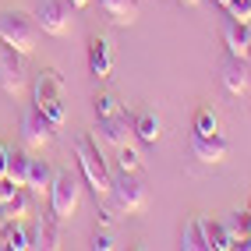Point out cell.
I'll return each instance as SVG.
<instances>
[{"label": "cell", "instance_id": "f1b7e54d", "mask_svg": "<svg viewBox=\"0 0 251 251\" xmlns=\"http://www.w3.org/2000/svg\"><path fill=\"white\" fill-rule=\"evenodd\" d=\"M89 248H96V251H110V248H113V241L106 237V233H96V237H92V244H89Z\"/></svg>", "mask_w": 251, "mask_h": 251}, {"label": "cell", "instance_id": "603a6c76", "mask_svg": "<svg viewBox=\"0 0 251 251\" xmlns=\"http://www.w3.org/2000/svg\"><path fill=\"white\" fill-rule=\"evenodd\" d=\"M184 248H191V251H205V248H209L202 220H191L188 226H184Z\"/></svg>", "mask_w": 251, "mask_h": 251}, {"label": "cell", "instance_id": "1f68e13d", "mask_svg": "<svg viewBox=\"0 0 251 251\" xmlns=\"http://www.w3.org/2000/svg\"><path fill=\"white\" fill-rule=\"evenodd\" d=\"M4 223H7V212H4V202H0V233H4Z\"/></svg>", "mask_w": 251, "mask_h": 251}, {"label": "cell", "instance_id": "7c38bea8", "mask_svg": "<svg viewBox=\"0 0 251 251\" xmlns=\"http://www.w3.org/2000/svg\"><path fill=\"white\" fill-rule=\"evenodd\" d=\"M191 152L202 163H220L226 159V142L220 135H191Z\"/></svg>", "mask_w": 251, "mask_h": 251}, {"label": "cell", "instance_id": "d4e9b609", "mask_svg": "<svg viewBox=\"0 0 251 251\" xmlns=\"http://www.w3.org/2000/svg\"><path fill=\"white\" fill-rule=\"evenodd\" d=\"M117 163H121V170H124V174H135L138 166H142V156H138L131 145H121V149H117Z\"/></svg>", "mask_w": 251, "mask_h": 251}, {"label": "cell", "instance_id": "e575fe53", "mask_svg": "<svg viewBox=\"0 0 251 251\" xmlns=\"http://www.w3.org/2000/svg\"><path fill=\"white\" fill-rule=\"evenodd\" d=\"M180 4H188V7H195V4H198V0H180Z\"/></svg>", "mask_w": 251, "mask_h": 251}, {"label": "cell", "instance_id": "d6a6232c", "mask_svg": "<svg viewBox=\"0 0 251 251\" xmlns=\"http://www.w3.org/2000/svg\"><path fill=\"white\" fill-rule=\"evenodd\" d=\"M68 4H71L75 11H81V7H85V4H89V0H68Z\"/></svg>", "mask_w": 251, "mask_h": 251}, {"label": "cell", "instance_id": "8fae6325", "mask_svg": "<svg viewBox=\"0 0 251 251\" xmlns=\"http://www.w3.org/2000/svg\"><path fill=\"white\" fill-rule=\"evenodd\" d=\"M223 43H226V53L230 57H248L251 53V28H248V22L230 18L223 25Z\"/></svg>", "mask_w": 251, "mask_h": 251}, {"label": "cell", "instance_id": "4fadbf2b", "mask_svg": "<svg viewBox=\"0 0 251 251\" xmlns=\"http://www.w3.org/2000/svg\"><path fill=\"white\" fill-rule=\"evenodd\" d=\"M89 71L96 78H110V71H113V50L103 36H96L89 43Z\"/></svg>", "mask_w": 251, "mask_h": 251}, {"label": "cell", "instance_id": "4dcf8cb0", "mask_svg": "<svg viewBox=\"0 0 251 251\" xmlns=\"http://www.w3.org/2000/svg\"><path fill=\"white\" fill-rule=\"evenodd\" d=\"M113 220H117V216H113V209H99V223H106V226H110Z\"/></svg>", "mask_w": 251, "mask_h": 251}, {"label": "cell", "instance_id": "9a60e30c", "mask_svg": "<svg viewBox=\"0 0 251 251\" xmlns=\"http://www.w3.org/2000/svg\"><path fill=\"white\" fill-rule=\"evenodd\" d=\"M99 7L113 25H131L138 18V0H99Z\"/></svg>", "mask_w": 251, "mask_h": 251}, {"label": "cell", "instance_id": "30bf717a", "mask_svg": "<svg viewBox=\"0 0 251 251\" xmlns=\"http://www.w3.org/2000/svg\"><path fill=\"white\" fill-rule=\"evenodd\" d=\"M223 89L230 96H244L251 89V64H248V57H226L223 60Z\"/></svg>", "mask_w": 251, "mask_h": 251}, {"label": "cell", "instance_id": "484cf974", "mask_svg": "<svg viewBox=\"0 0 251 251\" xmlns=\"http://www.w3.org/2000/svg\"><path fill=\"white\" fill-rule=\"evenodd\" d=\"M92 106H96V117H113V113H121V103H117L113 96H96L92 99Z\"/></svg>", "mask_w": 251, "mask_h": 251}, {"label": "cell", "instance_id": "6da1fadb", "mask_svg": "<svg viewBox=\"0 0 251 251\" xmlns=\"http://www.w3.org/2000/svg\"><path fill=\"white\" fill-rule=\"evenodd\" d=\"M75 156H78V166H81V177H85V184L96 191V198H106L110 188H113V177H110V166L103 159L99 142L92 135H81L75 142Z\"/></svg>", "mask_w": 251, "mask_h": 251}, {"label": "cell", "instance_id": "9c48e42d", "mask_svg": "<svg viewBox=\"0 0 251 251\" xmlns=\"http://www.w3.org/2000/svg\"><path fill=\"white\" fill-rule=\"evenodd\" d=\"M0 89L18 96L25 89V75H22V53H14L11 46H0Z\"/></svg>", "mask_w": 251, "mask_h": 251}, {"label": "cell", "instance_id": "44dd1931", "mask_svg": "<svg viewBox=\"0 0 251 251\" xmlns=\"http://www.w3.org/2000/svg\"><path fill=\"white\" fill-rule=\"evenodd\" d=\"M28 166H32V159H28L25 152H11V156H7V177L18 184V188H25V184H28Z\"/></svg>", "mask_w": 251, "mask_h": 251}, {"label": "cell", "instance_id": "d6986e66", "mask_svg": "<svg viewBox=\"0 0 251 251\" xmlns=\"http://www.w3.org/2000/svg\"><path fill=\"white\" fill-rule=\"evenodd\" d=\"M131 131H135L145 145H152V142L159 138V117H156V113H138L135 124H131Z\"/></svg>", "mask_w": 251, "mask_h": 251}, {"label": "cell", "instance_id": "ba28073f", "mask_svg": "<svg viewBox=\"0 0 251 251\" xmlns=\"http://www.w3.org/2000/svg\"><path fill=\"white\" fill-rule=\"evenodd\" d=\"M22 135H25V142H28V145L43 149V145H50V142L57 138V124L50 121V117H46L39 106H32V110L22 117Z\"/></svg>", "mask_w": 251, "mask_h": 251}, {"label": "cell", "instance_id": "83f0119b", "mask_svg": "<svg viewBox=\"0 0 251 251\" xmlns=\"http://www.w3.org/2000/svg\"><path fill=\"white\" fill-rule=\"evenodd\" d=\"M14 191H18V184H14V180L4 174V177H0V202H7V198H11Z\"/></svg>", "mask_w": 251, "mask_h": 251}, {"label": "cell", "instance_id": "836d02e7", "mask_svg": "<svg viewBox=\"0 0 251 251\" xmlns=\"http://www.w3.org/2000/svg\"><path fill=\"white\" fill-rule=\"evenodd\" d=\"M237 248H244V251H251V233H248V237H244V241H241Z\"/></svg>", "mask_w": 251, "mask_h": 251}, {"label": "cell", "instance_id": "52a82bcc", "mask_svg": "<svg viewBox=\"0 0 251 251\" xmlns=\"http://www.w3.org/2000/svg\"><path fill=\"white\" fill-rule=\"evenodd\" d=\"M131 124H135V117L131 113H113V117H96V142H106L113 149L127 145L131 138Z\"/></svg>", "mask_w": 251, "mask_h": 251}, {"label": "cell", "instance_id": "d590c367", "mask_svg": "<svg viewBox=\"0 0 251 251\" xmlns=\"http://www.w3.org/2000/svg\"><path fill=\"white\" fill-rule=\"evenodd\" d=\"M0 46H4V43H0Z\"/></svg>", "mask_w": 251, "mask_h": 251}, {"label": "cell", "instance_id": "f546056e", "mask_svg": "<svg viewBox=\"0 0 251 251\" xmlns=\"http://www.w3.org/2000/svg\"><path fill=\"white\" fill-rule=\"evenodd\" d=\"M7 156H11V149H7L4 142H0V177L7 174Z\"/></svg>", "mask_w": 251, "mask_h": 251}, {"label": "cell", "instance_id": "e0dca14e", "mask_svg": "<svg viewBox=\"0 0 251 251\" xmlns=\"http://www.w3.org/2000/svg\"><path fill=\"white\" fill-rule=\"evenodd\" d=\"M202 226H205V241H209V248H216V251H230V248H237V241H233V233L226 230V223L202 220Z\"/></svg>", "mask_w": 251, "mask_h": 251}, {"label": "cell", "instance_id": "2e32d148", "mask_svg": "<svg viewBox=\"0 0 251 251\" xmlns=\"http://www.w3.org/2000/svg\"><path fill=\"white\" fill-rule=\"evenodd\" d=\"M53 177H57V170L50 166L46 159H32V166H28V184L25 188L28 191H36V195H50V184H53Z\"/></svg>", "mask_w": 251, "mask_h": 251}, {"label": "cell", "instance_id": "cb8c5ba5", "mask_svg": "<svg viewBox=\"0 0 251 251\" xmlns=\"http://www.w3.org/2000/svg\"><path fill=\"white\" fill-rule=\"evenodd\" d=\"M195 135H220V117L212 110H198L195 117Z\"/></svg>", "mask_w": 251, "mask_h": 251}, {"label": "cell", "instance_id": "8992f818", "mask_svg": "<svg viewBox=\"0 0 251 251\" xmlns=\"http://www.w3.org/2000/svg\"><path fill=\"white\" fill-rule=\"evenodd\" d=\"M110 198L121 212H142L145 209V188L135 174H121L110 188Z\"/></svg>", "mask_w": 251, "mask_h": 251}, {"label": "cell", "instance_id": "5b68a950", "mask_svg": "<svg viewBox=\"0 0 251 251\" xmlns=\"http://www.w3.org/2000/svg\"><path fill=\"white\" fill-rule=\"evenodd\" d=\"M36 25L46 36H68L71 32V4L68 0H43L36 11Z\"/></svg>", "mask_w": 251, "mask_h": 251}, {"label": "cell", "instance_id": "277c9868", "mask_svg": "<svg viewBox=\"0 0 251 251\" xmlns=\"http://www.w3.org/2000/svg\"><path fill=\"white\" fill-rule=\"evenodd\" d=\"M81 198V180L71 170H57L53 184H50V216H57L60 223H68Z\"/></svg>", "mask_w": 251, "mask_h": 251}, {"label": "cell", "instance_id": "7a4b0ae2", "mask_svg": "<svg viewBox=\"0 0 251 251\" xmlns=\"http://www.w3.org/2000/svg\"><path fill=\"white\" fill-rule=\"evenodd\" d=\"M0 43L11 46L14 53H22V57L32 53L36 43H39V25H36V18H28V14H22V11L4 14V18H0Z\"/></svg>", "mask_w": 251, "mask_h": 251}, {"label": "cell", "instance_id": "7402d4cb", "mask_svg": "<svg viewBox=\"0 0 251 251\" xmlns=\"http://www.w3.org/2000/svg\"><path fill=\"white\" fill-rule=\"evenodd\" d=\"M226 230L233 233V241H244L248 233H251V209H244V212H230L226 216Z\"/></svg>", "mask_w": 251, "mask_h": 251}, {"label": "cell", "instance_id": "ac0fdd59", "mask_svg": "<svg viewBox=\"0 0 251 251\" xmlns=\"http://www.w3.org/2000/svg\"><path fill=\"white\" fill-rule=\"evenodd\" d=\"M0 248L25 251V248H32V237L18 226V220H7V223H4V233H0Z\"/></svg>", "mask_w": 251, "mask_h": 251}, {"label": "cell", "instance_id": "3957f363", "mask_svg": "<svg viewBox=\"0 0 251 251\" xmlns=\"http://www.w3.org/2000/svg\"><path fill=\"white\" fill-rule=\"evenodd\" d=\"M36 106L53 121L57 127L68 121V106H64V81H60V75L53 71V68H46V71H39V78H36Z\"/></svg>", "mask_w": 251, "mask_h": 251}, {"label": "cell", "instance_id": "ffe728a7", "mask_svg": "<svg viewBox=\"0 0 251 251\" xmlns=\"http://www.w3.org/2000/svg\"><path fill=\"white\" fill-rule=\"evenodd\" d=\"M4 212H7V220H25V216L32 212V202H28V188H18L7 202H4Z\"/></svg>", "mask_w": 251, "mask_h": 251}, {"label": "cell", "instance_id": "4316f807", "mask_svg": "<svg viewBox=\"0 0 251 251\" xmlns=\"http://www.w3.org/2000/svg\"><path fill=\"white\" fill-rule=\"evenodd\" d=\"M223 7L230 11V18H237V22H251V0H223Z\"/></svg>", "mask_w": 251, "mask_h": 251}, {"label": "cell", "instance_id": "5bb4252c", "mask_svg": "<svg viewBox=\"0 0 251 251\" xmlns=\"http://www.w3.org/2000/svg\"><path fill=\"white\" fill-rule=\"evenodd\" d=\"M64 244V233H60V220L57 216H46V220L36 223V233H32V248H43V251H53Z\"/></svg>", "mask_w": 251, "mask_h": 251}]
</instances>
